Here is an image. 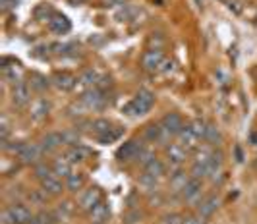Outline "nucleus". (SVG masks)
Segmentation results:
<instances>
[{"instance_id": "nucleus-15", "label": "nucleus", "mask_w": 257, "mask_h": 224, "mask_svg": "<svg viewBox=\"0 0 257 224\" xmlns=\"http://www.w3.org/2000/svg\"><path fill=\"white\" fill-rule=\"evenodd\" d=\"M197 141H199V137L193 133L190 126H184V129L178 133V143L186 149V151H190V149H197Z\"/></svg>"}, {"instance_id": "nucleus-31", "label": "nucleus", "mask_w": 257, "mask_h": 224, "mask_svg": "<svg viewBox=\"0 0 257 224\" xmlns=\"http://www.w3.org/2000/svg\"><path fill=\"white\" fill-rule=\"evenodd\" d=\"M31 89L33 91H37V93H43L47 87H49V79L47 77H43V75H39V74H35L31 75Z\"/></svg>"}, {"instance_id": "nucleus-37", "label": "nucleus", "mask_w": 257, "mask_h": 224, "mask_svg": "<svg viewBox=\"0 0 257 224\" xmlns=\"http://www.w3.org/2000/svg\"><path fill=\"white\" fill-rule=\"evenodd\" d=\"M29 224H54V217L51 215V213H39L37 217H33L31 219V223Z\"/></svg>"}, {"instance_id": "nucleus-9", "label": "nucleus", "mask_w": 257, "mask_h": 224, "mask_svg": "<svg viewBox=\"0 0 257 224\" xmlns=\"http://www.w3.org/2000/svg\"><path fill=\"white\" fill-rule=\"evenodd\" d=\"M219 205H221L219 197H217V195H209V197H205V199L199 203V207H197V215H199L201 219H209V217L219 209Z\"/></svg>"}, {"instance_id": "nucleus-21", "label": "nucleus", "mask_w": 257, "mask_h": 224, "mask_svg": "<svg viewBox=\"0 0 257 224\" xmlns=\"http://www.w3.org/2000/svg\"><path fill=\"white\" fill-rule=\"evenodd\" d=\"M52 83H54L60 91H70V89L76 87V77L70 75V74H56V75L52 77Z\"/></svg>"}, {"instance_id": "nucleus-1", "label": "nucleus", "mask_w": 257, "mask_h": 224, "mask_svg": "<svg viewBox=\"0 0 257 224\" xmlns=\"http://www.w3.org/2000/svg\"><path fill=\"white\" fill-rule=\"evenodd\" d=\"M153 102H155V95L151 91H147V89H141V91H137V95L133 97V100L124 106V112L128 116H141V114L151 110Z\"/></svg>"}, {"instance_id": "nucleus-20", "label": "nucleus", "mask_w": 257, "mask_h": 224, "mask_svg": "<svg viewBox=\"0 0 257 224\" xmlns=\"http://www.w3.org/2000/svg\"><path fill=\"white\" fill-rule=\"evenodd\" d=\"M41 188L49 193V195H58V193H62V182H60L58 176L52 174V176H49L47 180L41 182Z\"/></svg>"}, {"instance_id": "nucleus-47", "label": "nucleus", "mask_w": 257, "mask_h": 224, "mask_svg": "<svg viewBox=\"0 0 257 224\" xmlns=\"http://www.w3.org/2000/svg\"><path fill=\"white\" fill-rule=\"evenodd\" d=\"M110 6H126V0H106Z\"/></svg>"}, {"instance_id": "nucleus-29", "label": "nucleus", "mask_w": 257, "mask_h": 224, "mask_svg": "<svg viewBox=\"0 0 257 224\" xmlns=\"http://www.w3.org/2000/svg\"><path fill=\"white\" fill-rule=\"evenodd\" d=\"M33 172H35V176L43 182V180H47L49 176H52L54 172H52V166H49L47 162H39V164H35V168H33Z\"/></svg>"}, {"instance_id": "nucleus-10", "label": "nucleus", "mask_w": 257, "mask_h": 224, "mask_svg": "<svg viewBox=\"0 0 257 224\" xmlns=\"http://www.w3.org/2000/svg\"><path fill=\"white\" fill-rule=\"evenodd\" d=\"M97 203H101V192H99V188H89L79 197V209H83V211H91Z\"/></svg>"}, {"instance_id": "nucleus-18", "label": "nucleus", "mask_w": 257, "mask_h": 224, "mask_svg": "<svg viewBox=\"0 0 257 224\" xmlns=\"http://www.w3.org/2000/svg\"><path fill=\"white\" fill-rule=\"evenodd\" d=\"M89 219L93 224H103L106 219H108V205L106 203H97L95 207L89 211Z\"/></svg>"}, {"instance_id": "nucleus-39", "label": "nucleus", "mask_w": 257, "mask_h": 224, "mask_svg": "<svg viewBox=\"0 0 257 224\" xmlns=\"http://www.w3.org/2000/svg\"><path fill=\"white\" fill-rule=\"evenodd\" d=\"M64 143H77L79 141V133L77 129H72V131H64Z\"/></svg>"}, {"instance_id": "nucleus-38", "label": "nucleus", "mask_w": 257, "mask_h": 224, "mask_svg": "<svg viewBox=\"0 0 257 224\" xmlns=\"http://www.w3.org/2000/svg\"><path fill=\"white\" fill-rule=\"evenodd\" d=\"M29 199H31L33 203H37V205H43V203H45V201L49 199V193L45 192L43 188H41V190H35V192H31Z\"/></svg>"}, {"instance_id": "nucleus-44", "label": "nucleus", "mask_w": 257, "mask_h": 224, "mask_svg": "<svg viewBox=\"0 0 257 224\" xmlns=\"http://www.w3.org/2000/svg\"><path fill=\"white\" fill-rule=\"evenodd\" d=\"M149 43H151V45H155V43H157V49H161L162 39H161V37H155V33H153V35L149 37Z\"/></svg>"}, {"instance_id": "nucleus-17", "label": "nucleus", "mask_w": 257, "mask_h": 224, "mask_svg": "<svg viewBox=\"0 0 257 224\" xmlns=\"http://www.w3.org/2000/svg\"><path fill=\"white\" fill-rule=\"evenodd\" d=\"M52 172H54V176H58V178H68L70 174H72V162L68 157H58V159H54L52 162Z\"/></svg>"}, {"instance_id": "nucleus-32", "label": "nucleus", "mask_w": 257, "mask_h": 224, "mask_svg": "<svg viewBox=\"0 0 257 224\" xmlns=\"http://www.w3.org/2000/svg\"><path fill=\"white\" fill-rule=\"evenodd\" d=\"M120 135H122V129H108L106 133H103V135H99V141L103 143V145H108V143H114L116 139H120Z\"/></svg>"}, {"instance_id": "nucleus-30", "label": "nucleus", "mask_w": 257, "mask_h": 224, "mask_svg": "<svg viewBox=\"0 0 257 224\" xmlns=\"http://www.w3.org/2000/svg\"><path fill=\"white\" fill-rule=\"evenodd\" d=\"M79 81H81L83 85H87V87H97V83H99V74H97L95 70H85V72L79 75Z\"/></svg>"}, {"instance_id": "nucleus-42", "label": "nucleus", "mask_w": 257, "mask_h": 224, "mask_svg": "<svg viewBox=\"0 0 257 224\" xmlns=\"http://www.w3.org/2000/svg\"><path fill=\"white\" fill-rule=\"evenodd\" d=\"M2 224H16L14 217L10 215V211H8V209H4V211H2Z\"/></svg>"}, {"instance_id": "nucleus-23", "label": "nucleus", "mask_w": 257, "mask_h": 224, "mask_svg": "<svg viewBox=\"0 0 257 224\" xmlns=\"http://www.w3.org/2000/svg\"><path fill=\"white\" fill-rule=\"evenodd\" d=\"M155 159H157V157H155V151H153L151 147H143V149H141V153L137 155L135 162H137L139 166H143V168H145L149 162H153Z\"/></svg>"}, {"instance_id": "nucleus-25", "label": "nucleus", "mask_w": 257, "mask_h": 224, "mask_svg": "<svg viewBox=\"0 0 257 224\" xmlns=\"http://www.w3.org/2000/svg\"><path fill=\"white\" fill-rule=\"evenodd\" d=\"M66 157L70 159V162H81V160L87 157V151H85V149H81L79 145H72V147L68 149Z\"/></svg>"}, {"instance_id": "nucleus-26", "label": "nucleus", "mask_w": 257, "mask_h": 224, "mask_svg": "<svg viewBox=\"0 0 257 224\" xmlns=\"http://www.w3.org/2000/svg\"><path fill=\"white\" fill-rule=\"evenodd\" d=\"M81 186H83V176L81 174H70L68 178H66V190H70V192H77V190H81Z\"/></svg>"}, {"instance_id": "nucleus-24", "label": "nucleus", "mask_w": 257, "mask_h": 224, "mask_svg": "<svg viewBox=\"0 0 257 224\" xmlns=\"http://www.w3.org/2000/svg\"><path fill=\"white\" fill-rule=\"evenodd\" d=\"M164 170H166V166H164V162L159 159H155L153 162H149V164L145 166V172L151 174V176H155V178H161L162 174H164Z\"/></svg>"}, {"instance_id": "nucleus-4", "label": "nucleus", "mask_w": 257, "mask_h": 224, "mask_svg": "<svg viewBox=\"0 0 257 224\" xmlns=\"http://www.w3.org/2000/svg\"><path fill=\"white\" fill-rule=\"evenodd\" d=\"M145 145H143V141L141 139H131L128 143H124L118 151H116V157L118 160H122V162H128V160H135L137 159V155L141 153V149H143Z\"/></svg>"}, {"instance_id": "nucleus-14", "label": "nucleus", "mask_w": 257, "mask_h": 224, "mask_svg": "<svg viewBox=\"0 0 257 224\" xmlns=\"http://www.w3.org/2000/svg\"><path fill=\"white\" fill-rule=\"evenodd\" d=\"M49 27H51V31L56 33V35H66V33L72 29V24L62 14H54L51 18V22H49Z\"/></svg>"}, {"instance_id": "nucleus-22", "label": "nucleus", "mask_w": 257, "mask_h": 224, "mask_svg": "<svg viewBox=\"0 0 257 224\" xmlns=\"http://www.w3.org/2000/svg\"><path fill=\"white\" fill-rule=\"evenodd\" d=\"M157 180H159V178H155V176H151V174L145 172V174L139 176V188L145 193L153 195V193H157Z\"/></svg>"}, {"instance_id": "nucleus-35", "label": "nucleus", "mask_w": 257, "mask_h": 224, "mask_svg": "<svg viewBox=\"0 0 257 224\" xmlns=\"http://www.w3.org/2000/svg\"><path fill=\"white\" fill-rule=\"evenodd\" d=\"M207 126L209 124H205L203 120H193L192 124H190V129H192L193 133L199 137V139H205V131H207Z\"/></svg>"}, {"instance_id": "nucleus-40", "label": "nucleus", "mask_w": 257, "mask_h": 224, "mask_svg": "<svg viewBox=\"0 0 257 224\" xmlns=\"http://www.w3.org/2000/svg\"><path fill=\"white\" fill-rule=\"evenodd\" d=\"M182 217L180 215H176V213H172V215H166L164 219H162V224H182Z\"/></svg>"}, {"instance_id": "nucleus-27", "label": "nucleus", "mask_w": 257, "mask_h": 224, "mask_svg": "<svg viewBox=\"0 0 257 224\" xmlns=\"http://www.w3.org/2000/svg\"><path fill=\"white\" fill-rule=\"evenodd\" d=\"M159 135H161V124H149L145 131H143V139L145 141H151V143H157L159 141Z\"/></svg>"}, {"instance_id": "nucleus-34", "label": "nucleus", "mask_w": 257, "mask_h": 224, "mask_svg": "<svg viewBox=\"0 0 257 224\" xmlns=\"http://www.w3.org/2000/svg\"><path fill=\"white\" fill-rule=\"evenodd\" d=\"M91 129L95 131L97 135H103V133H106L108 129H112V124H110L108 120H104V118H99V120H95V122L91 124Z\"/></svg>"}, {"instance_id": "nucleus-19", "label": "nucleus", "mask_w": 257, "mask_h": 224, "mask_svg": "<svg viewBox=\"0 0 257 224\" xmlns=\"http://www.w3.org/2000/svg\"><path fill=\"white\" fill-rule=\"evenodd\" d=\"M49 110H51V102H49L47 99H39V100H35L33 106H31L33 120H43V118H47Z\"/></svg>"}, {"instance_id": "nucleus-36", "label": "nucleus", "mask_w": 257, "mask_h": 224, "mask_svg": "<svg viewBox=\"0 0 257 224\" xmlns=\"http://www.w3.org/2000/svg\"><path fill=\"white\" fill-rule=\"evenodd\" d=\"M54 16V12L51 10V6H39L37 10H35V18L37 20H41V22H45V20H49L51 22V18Z\"/></svg>"}, {"instance_id": "nucleus-11", "label": "nucleus", "mask_w": 257, "mask_h": 224, "mask_svg": "<svg viewBox=\"0 0 257 224\" xmlns=\"http://www.w3.org/2000/svg\"><path fill=\"white\" fill-rule=\"evenodd\" d=\"M192 180V176L190 174H186V172H182L180 168L178 170H174L172 174H170V190L174 193H182V190L188 186V182Z\"/></svg>"}, {"instance_id": "nucleus-28", "label": "nucleus", "mask_w": 257, "mask_h": 224, "mask_svg": "<svg viewBox=\"0 0 257 224\" xmlns=\"http://www.w3.org/2000/svg\"><path fill=\"white\" fill-rule=\"evenodd\" d=\"M205 141H207L209 145H219V143L223 141L221 131L215 128L213 124H209V126H207V131H205Z\"/></svg>"}, {"instance_id": "nucleus-13", "label": "nucleus", "mask_w": 257, "mask_h": 224, "mask_svg": "<svg viewBox=\"0 0 257 224\" xmlns=\"http://www.w3.org/2000/svg\"><path fill=\"white\" fill-rule=\"evenodd\" d=\"M8 211H10V215L14 217V221L16 224H29L31 223V213H29V209L26 207V205H20V203H14V205H10L8 207Z\"/></svg>"}, {"instance_id": "nucleus-7", "label": "nucleus", "mask_w": 257, "mask_h": 224, "mask_svg": "<svg viewBox=\"0 0 257 224\" xmlns=\"http://www.w3.org/2000/svg\"><path fill=\"white\" fill-rule=\"evenodd\" d=\"M201 193H203V186H201V180H195L192 178L190 182H188V186L182 190V197L188 201V203H197L199 201V197H201Z\"/></svg>"}, {"instance_id": "nucleus-48", "label": "nucleus", "mask_w": 257, "mask_h": 224, "mask_svg": "<svg viewBox=\"0 0 257 224\" xmlns=\"http://www.w3.org/2000/svg\"><path fill=\"white\" fill-rule=\"evenodd\" d=\"M72 2H81V0H72Z\"/></svg>"}, {"instance_id": "nucleus-33", "label": "nucleus", "mask_w": 257, "mask_h": 224, "mask_svg": "<svg viewBox=\"0 0 257 224\" xmlns=\"http://www.w3.org/2000/svg\"><path fill=\"white\" fill-rule=\"evenodd\" d=\"M190 176L195 178V180H203V178H207V164L193 162L192 168H190Z\"/></svg>"}, {"instance_id": "nucleus-16", "label": "nucleus", "mask_w": 257, "mask_h": 224, "mask_svg": "<svg viewBox=\"0 0 257 224\" xmlns=\"http://www.w3.org/2000/svg\"><path fill=\"white\" fill-rule=\"evenodd\" d=\"M29 99H31V91H29L27 85H24V83L14 85V89H12V100H14L16 106H24V104H27Z\"/></svg>"}, {"instance_id": "nucleus-6", "label": "nucleus", "mask_w": 257, "mask_h": 224, "mask_svg": "<svg viewBox=\"0 0 257 224\" xmlns=\"http://www.w3.org/2000/svg\"><path fill=\"white\" fill-rule=\"evenodd\" d=\"M162 60H164V54H162L161 49H149L141 56V66L145 72H159Z\"/></svg>"}, {"instance_id": "nucleus-43", "label": "nucleus", "mask_w": 257, "mask_h": 224, "mask_svg": "<svg viewBox=\"0 0 257 224\" xmlns=\"http://www.w3.org/2000/svg\"><path fill=\"white\" fill-rule=\"evenodd\" d=\"M172 62H168V60H162V64H161V68H159V72H170L172 70Z\"/></svg>"}, {"instance_id": "nucleus-45", "label": "nucleus", "mask_w": 257, "mask_h": 224, "mask_svg": "<svg viewBox=\"0 0 257 224\" xmlns=\"http://www.w3.org/2000/svg\"><path fill=\"white\" fill-rule=\"evenodd\" d=\"M135 219H141V215H139V213H131V215H128V223H129V224L137 223Z\"/></svg>"}, {"instance_id": "nucleus-2", "label": "nucleus", "mask_w": 257, "mask_h": 224, "mask_svg": "<svg viewBox=\"0 0 257 224\" xmlns=\"http://www.w3.org/2000/svg\"><path fill=\"white\" fill-rule=\"evenodd\" d=\"M106 97L99 87H89L83 95H81V104L89 110H103L106 106Z\"/></svg>"}, {"instance_id": "nucleus-12", "label": "nucleus", "mask_w": 257, "mask_h": 224, "mask_svg": "<svg viewBox=\"0 0 257 224\" xmlns=\"http://www.w3.org/2000/svg\"><path fill=\"white\" fill-rule=\"evenodd\" d=\"M64 143V135L58 131H51L41 139V147L45 149V153H52L54 149H58Z\"/></svg>"}, {"instance_id": "nucleus-8", "label": "nucleus", "mask_w": 257, "mask_h": 224, "mask_svg": "<svg viewBox=\"0 0 257 224\" xmlns=\"http://www.w3.org/2000/svg\"><path fill=\"white\" fill-rule=\"evenodd\" d=\"M161 126L164 129H168L172 135H178V133L184 129V122H182L180 114H176V112H168V114L162 116Z\"/></svg>"}, {"instance_id": "nucleus-3", "label": "nucleus", "mask_w": 257, "mask_h": 224, "mask_svg": "<svg viewBox=\"0 0 257 224\" xmlns=\"http://www.w3.org/2000/svg\"><path fill=\"white\" fill-rule=\"evenodd\" d=\"M43 155H45V149L41 147V143H26L18 157L24 164H33L35 166V164L41 162Z\"/></svg>"}, {"instance_id": "nucleus-41", "label": "nucleus", "mask_w": 257, "mask_h": 224, "mask_svg": "<svg viewBox=\"0 0 257 224\" xmlns=\"http://www.w3.org/2000/svg\"><path fill=\"white\" fill-rule=\"evenodd\" d=\"M182 224H203V219L199 215H193V217H186Z\"/></svg>"}, {"instance_id": "nucleus-5", "label": "nucleus", "mask_w": 257, "mask_h": 224, "mask_svg": "<svg viewBox=\"0 0 257 224\" xmlns=\"http://www.w3.org/2000/svg\"><path fill=\"white\" fill-rule=\"evenodd\" d=\"M166 157H168V164L172 170H178L182 166V162L188 159V151L180 145V143H170L166 147Z\"/></svg>"}, {"instance_id": "nucleus-46", "label": "nucleus", "mask_w": 257, "mask_h": 224, "mask_svg": "<svg viewBox=\"0 0 257 224\" xmlns=\"http://www.w3.org/2000/svg\"><path fill=\"white\" fill-rule=\"evenodd\" d=\"M2 4H4V8H14L18 4V0H2Z\"/></svg>"}]
</instances>
